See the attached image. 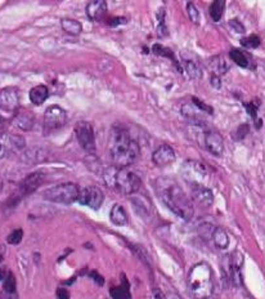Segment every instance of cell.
<instances>
[{"instance_id":"6da1fadb","label":"cell","mask_w":265,"mask_h":299,"mask_svg":"<svg viewBox=\"0 0 265 299\" xmlns=\"http://www.w3.org/2000/svg\"><path fill=\"white\" fill-rule=\"evenodd\" d=\"M154 188L164 204L174 214L184 220L192 219L193 205L175 180L168 177H161L154 180Z\"/></svg>"},{"instance_id":"7a4b0ae2","label":"cell","mask_w":265,"mask_h":299,"mask_svg":"<svg viewBox=\"0 0 265 299\" xmlns=\"http://www.w3.org/2000/svg\"><path fill=\"white\" fill-rule=\"evenodd\" d=\"M108 151L115 164L128 166L139 156V144L122 128H114L108 142Z\"/></svg>"},{"instance_id":"3957f363","label":"cell","mask_w":265,"mask_h":299,"mask_svg":"<svg viewBox=\"0 0 265 299\" xmlns=\"http://www.w3.org/2000/svg\"><path fill=\"white\" fill-rule=\"evenodd\" d=\"M188 290L194 299H208L212 296V270L206 262H200L190 268L188 274Z\"/></svg>"},{"instance_id":"277c9868","label":"cell","mask_w":265,"mask_h":299,"mask_svg":"<svg viewBox=\"0 0 265 299\" xmlns=\"http://www.w3.org/2000/svg\"><path fill=\"white\" fill-rule=\"evenodd\" d=\"M80 188L77 184L67 182L59 183L54 187L48 188L43 194V198L48 201L58 202V204H72L79 198Z\"/></svg>"},{"instance_id":"5b68a950","label":"cell","mask_w":265,"mask_h":299,"mask_svg":"<svg viewBox=\"0 0 265 299\" xmlns=\"http://www.w3.org/2000/svg\"><path fill=\"white\" fill-rule=\"evenodd\" d=\"M114 184L118 191L124 195H130L140 188V178L128 169L117 170L114 176Z\"/></svg>"},{"instance_id":"8992f818","label":"cell","mask_w":265,"mask_h":299,"mask_svg":"<svg viewBox=\"0 0 265 299\" xmlns=\"http://www.w3.org/2000/svg\"><path fill=\"white\" fill-rule=\"evenodd\" d=\"M75 134L77 141H79L80 146L83 147L89 154H93L97 150V144H95V136H94V130L92 124L86 123V121H80L76 124L75 126Z\"/></svg>"},{"instance_id":"52a82bcc","label":"cell","mask_w":265,"mask_h":299,"mask_svg":"<svg viewBox=\"0 0 265 299\" xmlns=\"http://www.w3.org/2000/svg\"><path fill=\"white\" fill-rule=\"evenodd\" d=\"M182 176L190 184H202V180L208 177V170L201 162L188 160L183 165Z\"/></svg>"},{"instance_id":"ba28073f","label":"cell","mask_w":265,"mask_h":299,"mask_svg":"<svg viewBox=\"0 0 265 299\" xmlns=\"http://www.w3.org/2000/svg\"><path fill=\"white\" fill-rule=\"evenodd\" d=\"M67 123V114L62 107L54 105L49 106L44 114V128L47 130H54L62 128Z\"/></svg>"},{"instance_id":"9c48e42d","label":"cell","mask_w":265,"mask_h":299,"mask_svg":"<svg viewBox=\"0 0 265 299\" xmlns=\"http://www.w3.org/2000/svg\"><path fill=\"white\" fill-rule=\"evenodd\" d=\"M77 201L81 205H86L92 209H99L102 202H103V192L100 191L98 187L90 186V187L81 188L79 191V198Z\"/></svg>"},{"instance_id":"30bf717a","label":"cell","mask_w":265,"mask_h":299,"mask_svg":"<svg viewBox=\"0 0 265 299\" xmlns=\"http://www.w3.org/2000/svg\"><path fill=\"white\" fill-rule=\"evenodd\" d=\"M19 106V92L17 88L8 87L0 89V108L12 112Z\"/></svg>"},{"instance_id":"8fae6325","label":"cell","mask_w":265,"mask_h":299,"mask_svg":"<svg viewBox=\"0 0 265 299\" xmlns=\"http://www.w3.org/2000/svg\"><path fill=\"white\" fill-rule=\"evenodd\" d=\"M182 63L183 67L186 70L187 75L189 76L190 79H197L202 75V69H201V63L198 61V57L192 52H182Z\"/></svg>"},{"instance_id":"7c38bea8","label":"cell","mask_w":265,"mask_h":299,"mask_svg":"<svg viewBox=\"0 0 265 299\" xmlns=\"http://www.w3.org/2000/svg\"><path fill=\"white\" fill-rule=\"evenodd\" d=\"M205 144L208 152H211L214 156H222L224 151V140L222 134H219L215 130H208L205 134Z\"/></svg>"},{"instance_id":"4fadbf2b","label":"cell","mask_w":265,"mask_h":299,"mask_svg":"<svg viewBox=\"0 0 265 299\" xmlns=\"http://www.w3.org/2000/svg\"><path fill=\"white\" fill-rule=\"evenodd\" d=\"M152 160L157 166H168L175 160V152L171 146L161 144L156 151L152 154Z\"/></svg>"},{"instance_id":"5bb4252c","label":"cell","mask_w":265,"mask_h":299,"mask_svg":"<svg viewBox=\"0 0 265 299\" xmlns=\"http://www.w3.org/2000/svg\"><path fill=\"white\" fill-rule=\"evenodd\" d=\"M190 195L194 201L198 202L201 206H211L214 201V195L212 192L202 184H190Z\"/></svg>"},{"instance_id":"9a60e30c","label":"cell","mask_w":265,"mask_h":299,"mask_svg":"<svg viewBox=\"0 0 265 299\" xmlns=\"http://www.w3.org/2000/svg\"><path fill=\"white\" fill-rule=\"evenodd\" d=\"M25 146V141L17 136L0 134V160L8 155L11 148H22Z\"/></svg>"},{"instance_id":"2e32d148","label":"cell","mask_w":265,"mask_h":299,"mask_svg":"<svg viewBox=\"0 0 265 299\" xmlns=\"http://www.w3.org/2000/svg\"><path fill=\"white\" fill-rule=\"evenodd\" d=\"M43 174L41 173H34L31 176H29L27 178L23 179V182L21 183L19 188H18V194L19 196H26V195L31 194L39 187L41 182H43Z\"/></svg>"},{"instance_id":"e0dca14e","label":"cell","mask_w":265,"mask_h":299,"mask_svg":"<svg viewBox=\"0 0 265 299\" xmlns=\"http://www.w3.org/2000/svg\"><path fill=\"white\" fill-rule=\"evenodd\" d=\"M107 12V3L103 0H93L86 5V15L92 21H99Z\"/></svg>"},{"instance_id":"ac0fdd59","label":"cell","mask_w":265,"mask_h":299,"mask_svg":"<svg viewBox=\"0 0 265 299\" xmlns=\"http://www.w3.org/2000/svg\"><path fill=\"white\" fill-rule=\"evenodd\" d=\"M49 97V89L47 85H36L30 90V101L34 105H43Z\"/></svg>"},{"instance_id":"d6986e66","label":"cell","mask_w":265,"mask_h":299,"mask_svg":"<svg viewBox=\"0 0 265 299\" xmlns=\"http://www.w3.org/2000/svg\"><path fill=\"white\" fill-rule=\"evenodd\" d=\"M110 294H111L112 299H132V296H130L129 282H128V280H126V278L124 275H122L121 278V285L115 286V288H111Z\"/></svg>"},{"instance_id":"ffe728a7","label":"cell","mask_w":265,"mask_h":299,"mask_svg":"<svg viewBox=\"0 0 265 299\" xmlns=\"http://www.w3.org/2000/svg\"><path fill=\"white\" fill-rule=\"evenodd\" d=\"M110 218L111 222L116 226H125L128 223V214H126L125 209L121 205H114L110 213Z\"/></svg>"},{"instance_id":"44dd1931","label":"cell","mask_w":265,"mask_h":299,"mask_svg":"<svg viewBox=\"0 0 265 299\" xmlns=\"http://www.w3.org/2000/svg\"><path fill=\"white\" fill-rule=\"evenodd\" d=\"M61 26L66 33L72 36L80 35L81 31H83L81 23L79 21H76V20H71V18H63L61 21Z\"/></svg>"},{"instance_id":"7402d4cb","label":"cell","mask_w":265,"mask_h":299,"mask_svg":"<svg viewBox=\"0 0 265 299\" xmlns=\"http://www.w3.org/2000/svg\"><path fill=\"white\" fill-rule=\"evenodd\" d=\"M211 238L219 249H226L229 245V236L226 232V230H223V228H215V230L212 231Z\"/></svg>"},{"instance_id":"603a6c76","label":"cell","mask_w":265,"mask_h":299,"mask_svg":"<svg viewBox=\"0 0 265 299\" xmlns=\"http://www.w3.org/2000/svg\"><path fill=\"white\" fill-rule=\"evenodd\" d=\"M224 11H226V1L224 0H215L210 5L208 13H210V17H211L212 21L219 22L222 20L223 15H224Z\"/></svg>"},{"instance_id":"cb8c5ba5","label":"cell","mask_w":265,"mask_h":299,"mask_svg":"<svg viewBox=\"0 0 265 299\" xmlns=\"http://www.w3.org/2000/svg\"><path fill=\"white\" fill-rule=\"evenodd\" d=\"M15 124L23 130H29L34 124V116L29 112H21L19 115L16 116Z\"/></svg>"},{"instance_id":"d4e9b609","label":"cell","mask_w":265,"mask_h":299,"mask_svg":"<svg viewBox=\"0 0 265 299\" xmlns=\"http://www.w3.org/2000/svg\"><path fill=\"white\" fill-rule=\"evenodd\" d=\"M229 57L232 58V61L234 63L240 66V67H244V69H247L248 67V58L246 57V54L244 52H241L240 49H232L229 53Z\"/></svg>"},{"instance_id":"484cf974","label":"cell","mask_w":265,"mask_h":299,"mask_svg":"<svg viewBox=\"0 0 265 299\" xmlns=\"http://www.w3.org/2000/svg\"><path fill=\"white\" fill-rule=\"evenodd\" d=\"M211 70L215 72V76L223 75L229 70V66L226 62V60L222 57H215L211 61Z\"/></svg>"},{"instance_id":"4316f807","label":"cell","mask_w":265,"mask_h":299,"mask_svg":"<svg viewBox=\"0 0 265 299\" xmlns=\"http://www.w3.org/2000/svg\"><path fill=\"white\" fill-rule=\"evenodd\" d=\"M152 51H153L154 54H157V56H164V57H169L170 60H171L176 65V69L180 71V67H179V63L176 62L175 57H174V53H172L170 49H168V48H164L162 45H160V44H154L153 48H152Z\"/></svg>"},{"instance_id":"83f0119b","label":"cell","mask_w":265,"mask_h":299,"mask_svg":"<svg viewBox=\"0 0 265 299\" xmlns=\"http://www.w3.org/2000/svg\"><path fill=\"white\" fill-rule=\"evenodd\" d=\"M187 13H188V17H189V20L193 22L194 25L200 26V23H201L200 12H198V9L196 8V5H194L192 1L187 3Z\"/></svg>"},{"instance_id":"f1b7e54d","label":"cell","mask_w":265,"mask_h":299,"mask_svg":"<svg viewBox=\"0 0 265 299\" xmlns=\"http://www.w3.org/2000/svg\"><path fill=\"white\" fill-rule=\"evenodd\" d=\"M240 43L242 47L247 48V49H255V48H258L260 45L262 41H260V38L258 35H250L241 39Z\"/></svg>"},{"instance_id":"f546056e","label":"cell","mask_w":265,"mask_h":299,"mask_svg":"<svg viewBox=\"0 0 265 299\" xmlns=\"http://www.w3.org/2000/svg\"><path fill=\"white\" fill-rule=\"evenodd\" d=\"M165 12L164 9H160V12L157 13V20H158V26H157V34L160 35V38H165L169 34L168 29L165 27Z\"/></svg>"},{"instance_id":"4dcf8cb0","label":"cell","mask_w":265,"mask_h":299,"mask_svg":"<svg viewBox=\"0 0 265 299\" xmlns=\"http://www.w3.org/2000/svg\"><path fill=\"white\" fill-rule=\"evenodd\" d=\"M3 290L7 293H16V278L12 272H8L7 278L4 280Z\"/></svg>"},{"instance_id":"1f68e13d","label":"cell","mask_w":265,"mask_h":299,"mask_svg":"<svg viewBox=\"0 0 265 299\" xmlns=\"http://www.w3.org/2000/svg\"><path fill=\"white\" fill-rule=\"evenodd\" d=\"M22 238H23V231L18 228V230L12 231L11 234L8 235L7 241L8 244H12V245H18L22 241Z\"/></svg>"},{"instance_id":"d6a6232c","label":"cell","mask_w":265,"mask_h":299,"mask_svg":"<svg viewBox=\"0 0 265 299\" xmlns=\"http://www.w3.org/2000/svg\"><path fill=\"white\" fill-rule=\"evenodd\" d=\"M248 129H250V126H248L247 124H242V125L238 126L236 129V132L233 133L234 141H242V140L248 134Z\"/></svg>"},{"instance_id":"836d02e7","label":"cell","mask_w":265,"mask_h":299,"mask_svg":"<svg viewBox=\"0 0 265 299\" xmlns=\"http://www.w3.org/2000/svg\"><path fill=\"white\" fill-rule=\"evenodd\" d=\"M229 26H230V29L234 30L237 34H244L245 33L244 25H242V23L238 21V20H230Z\"/></svg>"},{"instance_id":"e575fe53","label":"cell","mask_w":265,"mask_h":299,"mask_svg":"<svg viewBox=\"0 0 265 299\" xmlns=\"http://www.w3.org/2000/svg\"><path fill=\"white\" fill-rule=\"evenodd\" d=\"M193 103H194V106H196V107L200 108V110H202V111L208 112V114H212V108L210 107V106L205 105L204 102L200 101V100H197V98L193 97Z\"/></svg>"},{"instance_id":"d590c367","label":"cell","mask_w":265,"mask_h":299,"mask_svg":"<svg viewBox=\"0 0 265 299\" xmlns=\"http://www.w3.org/2000/svg\"><path fill=\"white\" fill-rule=\"evenodd\" d=\"M245 107H246V111H247L248 114H250V115L252 116V118H254L255 120H256V114H258V107H256V106H255L254 103H252V102H250V103H246V105H245Z\"/></svg>"},{"instance_id":"8d00e7d4","label":"cell","mask_w":265,"mask_h":299,"mask_svg":"<svg viewBox=\"0 0 265 299\" xmlns=\"http://www.w3.org/2000/svg\"><path fill=\"white\" fill-rule=\"evenodd\" d=\"M57 299H70V293L67 289L58 288L57 289Z\"/></svg>"},{"instance_id":"74e56055","label":"cell","mask_w":265,"mask_h":299,"mask_svg":"<svg viewBox=\"0 0 265 299\" xmlns=\"http://www.w3.org/2000/svg\"><path fill=\"white\" fill-rule=\"evenodd\" d=\"M0 299H18V294L17 292L16 293H7L1 290L0 293Z\"/></svg>"},{"instance_id":"f35d334b","label":"cell","mask_w":265,"mask_h":299,"mask_svg":"<svg viewBox=\"0 0 265 299\" xmlns=\"http://www.w3.org/2000/svg\"><path fill=\"white\" fill-rule=\"evenodd\" d=\"M90 278L93 279L94 281L97 282L98 285H100V286L103 285V278L99 274H97V272H90Z\"/></svg>"},{"instance_id":"ab89813d","label":"cell","mask_w":265,"mask_h":299,"mask_svg":"<svg viewBox=\"0 0 265 299\" xmlns=\"http://www.w3.org/2000/svg\"><path fill=\"white\" fill-rule=\"evenodd\" d=\"M125 22H126L125 18H114L112 21H110V26L115 27V26L120 25V23H125Z\"/></svg>"},{"instance_id":"60d3db41","label":"cell","mask_w":265,"mask_h":299,"mask_svg":"<svg viewBox=\"0 0 265 299\" xmlns=\"http://www.w3.org/2000/svg\"><path fill=\"white\" fill-rule=\"evenodd\" d=\"M153 299H165V296L162 294L161 290H158V289H154V290H153Z\"/></svg>"},{"instance_id":"b9f144b4","label":"cell","mask_w":265,"mask_h":299,"mask_svg":"<svg viewBox=\"0 0 265 299\" xmlns=\"http://www.w3.org/2000/svg\"><path fill=\"white\" fill-rule=\"evenodd\" d=\"M211 83L212 85L215 88H220V79H219V76H212V79H211Z\"/></svg>"},{"instance_id":"7bdbcfd3","label":"cell","mask_w":265,"mask_h":299,"mask_svg":"<svg viewBox=\"0 0 265 299\" xmlns=\"http://www.w3.org/2000/svg\"><path fill=\"white\" fill-rule=\"evenodd\" d=\"M8 272L4 268H0V281H4L5 280V278H7Z\"/></svg>"},{"instance_id":"ee69618b","label":"cell","mask_w":265,"mask_h":299,"mask_svg":"<svg viewBox=\"0 0 265 299\" xmlns=\"http://www.w3.org/2000/svg\"><path fill=\"white\" fill-rule=\"evenodd\" d=\"M165 299H182L178 294H174V293H171V294H168V296H165Z\"/></svg>"},{"instance_id":"f6af8a7d","label":"cell","mask_w":265,"mask_h":299,"mask_svg":"<svg viewBox=\"0 0 265 299\" xmlns=\"http://www.w3.org/2000/svg\"><path fill=\"white\" fill-rule=\"evenodd\" d=\"M1 187H3V180H1V178H0V190H1Z\"/></svg>"},{"instance_id":"bcb514c9","label":"cell","mask_w":265,"mask_h":299,"mask_svg":"<svg viewBox=\"0 0 265 299\" xmlns=\"http://www.w3.org/2000/svg\"><path fill=\"white\" fill-rule=\"evenodd\" d=\"M1 262H3V256L0 254V263H1Z\"/></svg>"},{"instance_id":"7dc6e473","label":"cell","mask_w":265,"mask_h":299,"mask_svg":"<svg viewBox=\"0 0 265 299\" xmlns=\"http://www.w3.org/2000/svg\"><path fill=\"white\" fill-rule=\"evenodd\" d=\"M1 121H3V118H1V116H0V123H1Z\"/></svg>"}]
</instances>
